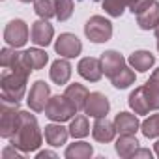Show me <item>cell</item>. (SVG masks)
<instances>
[{"mask_svg":"<svg viewBox=\"0 0 159 159\" xmlns=\"http://www.w3.org/2000/svg\"><path fill=\"white\" fill-rule=\"evenodd\" d=\"M114 127L120 135H135L140 127V122L135 114L129 112H118L114 118Z\"/></svg>","mask_w":159,"mask_h":159,"instance_id":"4fadbf2b","label":"cell"},{"mask_svg":"<svg viewBox=\"0 0 159 159\" xmlns=\"http://www.w3.org/2000/svg\"><path fill=\"white\" fill-rule=\"evenodd\" d=\"M109 109H111V103L107 96H103L101 92H92L84 105V112L92 118H105L109 114Z\"/></svg>","mask_w":159,"mask_h":159,"instance_id":"30bf717a","label":"cell"},{"mask_svg":"<svg viewBox=\"0 0 159 159\" xmlns=\"http://www.w3.org/2000/svg\"><path fill=\"white\" fill-rule=\"evenodd\" d=\"M23 56H25V60H26V64L30 66V69H32V71H38V69L45 67V64L49 62V54H47L45 51L38 49V47L25 51V52H23Z\"/></svg>","mask_w":159,"mask_h":159,"instance_id":"7402d4cb","label":"cell"},{"mask_svg":"<svg viewBox=\"0 0 159 159\" xmlns=\"http://www.w3.org/2000/svg\"><path fill=\"white\" fill-rule=\"evenodd\" d=\"M21 112L19 103H10L2 99V107H0V137L11 139L19 125H21Z\"/></svg>","mask_w":159,"mask_h":159,"instance_id":"277c9868","label":"cell"},{"mask_svg":"<svg viewBox=\"0 0 159 159\" xmlns=\"http://www.w3.org/2000/svg\"><path fill=\"white\" fill-rule=\"evenodd\" d=\"M52 36H54V28L47 19H39V21L32 23L30 38L38 47H47L52 41Z\"/></svg>","mask_w":159,"mask_h":159,"instance_id":"8fae6325","label":"cell"},{"mask_svg":"<svg viewBox=\"0 0 159 159\" xmlns=\"http://www.w3.org/2000/svg\"><path fill=\"white\" fill-rule=\"evenodd\" d=\"M99 60H101L103 73L111 79V83H112L114 88L124 90V88H127V86H131L135 83V71L127 66L125 58L120 52L105 51Z\"/></svg>","mask_w":159,"mask_h":159,"instance_id":"6da1fadb","label":"cell"},{"mask_svg":"<svg viewBox=\"0 0 159 159\" xmlns=\"http://www.w3.org/2000/svg\"><path fill=\"white\" fill-rule=\"evenodd\" d=\"M26 79L25 75L13 73V71H4L0 79V88H2V99L10 103H19L25 98L26 92Z\"/></svg>","mask_w":159,"mask_h":159,"instance_id":"3957f363","label":"cell"},{"mask_svg":"<svg viewBox=\"0 0 159 159\" xmlns=\"http://www.w3.org/2000/svg\"><path fill=\"white\" fill-rule=\"evenodd\" d=\"M71 77V64L67 58H58L51 66V81L56 84H66Z\"/></svg>","mask_w":159,"mask_h":159,"instance_id":"ac0fdd59","label":"cell"},{"mask_svg":"<svg viewBox=\"0 0 159 159\" xmlns=\"http://www.w3.org/2000/svg\"><path fill=\"white\" fill-rule=\"evenodd\" d=\"M10 142L19 148L23 153H30L36 152L41 146V131L38 125V120L34 114L23 111L21 112V125L17 129V133L10 139Z\"/></svg>","mask_w":159,"mask_h":159,"instance_id":"7a4b0ae2","label":"cell"},{"mask_svg":"<svg viewBox=\"0 0 159 159\" xmlns=\"http://www.w3.org/2000/svg\"><path fill=\"white\" fill-rule=\"evenodd\" d=\"M49 99H51V88H49V84L45 81H36L32 84L30 92H28V99H26L28 107L34 112H41V111H45Z\"/></svg>","mask_w":159,"mask_h":159,"instance_id":"ba28073f","label":"cell"},{"mask_svg":"<svg viewBox=\"0 0 159 159\" xmlns=\"http://www.w3.org/2000/svg\"><path fill=\"white\" fill-rule=\"evenodd\" d=\"M54 51H56L60 56H64V58H75V56L81 54L83 43H81V39H79L75 34L66 32V34H60V38L56 39Z\"/></svg>","mask_w":159,"mask_h":159,"instance_id":"9c48e42d","label":"cell"},{"mask_svg":"<svg viewBox=\"0 0 159 159\" xmlns=\"http://www.w3.org/2000/svg\"><path fill=\"white\" fill-rule=\"evenodd\" d=\"M77 114V107L66 96H52L45 107V116L52 122H67Z\"/></svg>","mask_w":159,"mask_h":159,"instance_id":"5b68a950","label":"cell"},{"mask_svg":"<svg viewBox=\"0 0 159 159\" xmlns=\"http://www.w3.org/2000/svg\"><path fill=\"white\" fill-rule=\"evenodd\" d=\"M4 41L10 45V47H23L26 41H28V26L23 19H13L6 25L4 28Z\"/></svg>","mask_w":159,"mask_h":159,"instance_id":"52a82bcc","label":"cell"},{"mask_svg":"<svg viewBox=\"0 0 159 159\" xmlns=\"http://www.w3.org/2000/svg\"><path fill=\"white\" fill-rule=\"evenodd\" d=\"M144 92H146L150 109L152 111H159V67L150 75L148 83L144 84Z\"/></svg>","mask_w":159,"mask_h":159,"instance_id":"d6986e66","label":"cell"},{"mask_svg":"<svg viewBox=\"0 0 159 159\" xmlns=\"http://www.w3.org/2000/svg\"><path fill=\"white\" fill-rule=\"evenodd\" d=\"M43 157H56V153L54 152H47V150L45 152H39L38 153V159H43Z\"/></svg>","mask_w":159,"mask_h":159,"instance_id":"d6a6232c","label":"cell"},{"mask_svg":"<svg viewBox=\"0 0 159 159\" xmlns=\"http://www.w3.org/2000/svg\"><path fill=\"white\" fill-rule=\"evenodd\" d=\"M84 34L94 43H105L112 38V23L101 15H92L84 25Z\"/></svg>","mask_w":159,"mask_h":159,"instance_id":"8992f818","label":"cell"},{"mask_svg":"<svg viewBox=\"0 0 159 159\" xmlns=\"http://www.w3.org/2000/svg\"><path fill=\"white\" fill-rule=\"evenodd\" d=\"M131 0H103V10L111 17H120L125 8H129Z\"/></svg>","mask_w":159,"mask_h":159,"instance_id":"83f0119b","label":"cell"},{"mask_svg":"<svg viewBox=\"0 0 159 159\" xmlns=\"http://www.w3.org/2000/svg\"><path fill=\"white\" fill-rule=\"evenodd\" d=\"M129 107L135 111V114H148L152 109H150V103H148V98H146V92H144V86H139L135 88L131 94H129V99H127Z\"/></svg>","mask_w":159,"mask_h":159,"instance_id":"ffe728a7","label":"cell"},{"mask_svg":"<svg viewBox=\"0 0 159 159\" xmlns=\"http://www.w3.org/2000/svg\"><path fill=\"white\" fill-rule=\"evenodd\" d=\"M67 129H69V135L73 139H84L90 133L88 118L86 116H75V118H71V124H69Z\"/></svg>","mask_w":159,"mask_h":159,"instance_id":"d4e9b609","label":"cell"},{"mask_svg":"<svg viewBox=\"0 0 159 159\" xmlns=\"http://www.w3.org/2000/svg\"><path fill=\"white\" fill-rule=\"evenodd\" d=\"M157 51H159V41H157Z\"/></svg>","mask_w":159,"mask_h":159,"instance_id":"8d00e7d4","label":"cell"},{"mask_svg":"<svg viewBox=\"0 0 159 159\" xmlns=\"http://www.w3.org/2000/svg\"><path fill=\"white\" fill-rule=\"evenodd\" d=\"M116 127L114 122H109L107 118H96V124L92 127V135L98 142H111L116 135Z\"/></svg>","mask_w":159,"mask_h":159,"instance_id":"5bb4252c","label":"cell"},{"mask_svg":"<svg viewBox=\"0 0 159 159\" xmlns=\"http://www.w3.org/2000/svg\"><path fill=\"white\" fill-rule=\"evenodd\" d=\"M153 64H155V56L150 51H135L129 56V66L140 73H146Z\"/></svg>","mask_w":159,"mask_h":159,"instance_id":"44dd1931","label":"cell"},{"mask_svg":"<svg viewBox=\"0 0 159 159\" xmlns=\"http://www.w3.org/2000/svg\"><path fill=\"white\" fill-rule=\"evenodd\" d=\"M73 15V0H56V19L67 21Z\"/></svg>","mask_w":159,"mask_h":159,"instance_id":"f1b7e54d","label":"cell"},{"mask_svg":"<svg viewBox=\"0 0 159 159\" xmlns=\"http://www.w3.org/2000/svg\"><path fill=\"white\" fill-rule=\"evenodd\" d=\"M133 157H150L152 159V152L150 150H144V148H137V152L133 153Z\"/></svg>","mask_w":159,"mask_h":159,"instance_id":"1f68e13d","label":"cell"},{"mask_svg":"<svg viewBox=\"0 0 159 159\" xmlns=\"http://www.w3.org/2000/svg\"><path fill=\"white\" fill-rule=\"evenodd\" d=\"M34 10L39 15V19H51L56 17V0H36Z\"/></svg>","mask_w":159,"mask_h":159,"instance_id":"484cf974","label":"cell"},{"mask_svg":"<svg viewBox=\"0 0 159 159\" xmlns=\"http://www.w3.org/2000/svg\"><path fill=\"white\" fill-rule=\"evenodd\" d=\"M137 148L139 140L135 139V135H120V139L116 140V152L120 157H133Z\"/></svg>","mask_w":159,"mask_h":159,"instance_id":"603a6c76","label":"cell"},{"mask_svg":"<svg viewBox=\"0 0 159 159\" xmlns=\"http://www.w3.org/2000/svg\"><path fill=\"white\" fill-rule=\"evenodd\" d=\"M67 137H69V129H66L60 122L58 124L45 125V140L52 148H58V146L66 144L67 142Z\"/></svg>","mask_w":159,"mask_h":159,"instance_id":"9a60e30c","label":"cell"},{"mask_svg":"<svg viewBox=\"0 0 159 159\" xmlns=\"http://www.w3.org/2000/svg\"><path fill=\"white\" fill-rule=\"evenodd\" d=\"M64 96L77 107V111H84V105H86V99L90 96V92L86 90V86L83 84H79V83H73L66 88Z\"/></svg>","mask_w":159,"mask_h":159,"instance_id":"2e32d148","label":"cell"},{"mask_svg":"<svg viewBox=\"0 0 159 159\" xmlns=\"http://www.w3.org/2000/svg\"><path fill=\"white\" fill-rule=\"evenodd\" d=\"M140 129H142V135L146 139H155L159 137V112L157 114H152L150 118H146L142 124H140Z\"/></svg>","mask_w":159,"mask_h":159,"instance_id":"4316f807","label":"cell"},{"mask_svg":"<svg viewBox=\"0 0 159 159\" xmlns=\"http://www.w3.org/2000/svg\"><path fill=\"white\" fill-rule=\"evenodd\" d=\"M155 39L159 41V25H157V28H155Z\"/></svg>","mask_w":159,"mask_h":159,"instance_id":"e575fe53","label":"cell"},{"mask_svg":"<svg viewBox=\"0 0 159 159\" xmlns=\"http://www.w3.org/2000/svg\"><path fill=\"white\" fill-rule=\"evenodd\" d=\"M92 153H94V148L88 142H73L66 148L67 159H88Z\"/></svg>","mask_w":159,"mask_h":159,"instance_id":"cb8c5ba5","label":"cell"},{"mask_svg":"<svg viewBox=\"0 0 159 159\" xmlns=\"http://www.w3.org/2000/svg\"><path fill=\"white\" fill-rule=\"evenodd\" d=\"M15 157H23V152L19 148H15L13 144L11 146H6L4 152H2V159H15Z\"/></svg>","mask_w":159,"mask_h":159,"instance_id":"4dcf8cb0","label":"cell"},{"mask_svg":"<svg viewBox=\"0 0 159 159\" xmlns=\"http://www.w3.org/2000/svg\"><path fill=\"white\" fill-rule=\"evenodd\" d=\"M137 25L142 30H155L159 25V2H153L148 10L137 15Z\"/></svg>","mask_w":159,"mask_h":159,"instance_id":"e0dca14e","label":"cell"},{"mask_svg":"<svg viewBox=\"0 0 159 159\" xmlns=\"http://www.w3.org/2000/svg\"><path fill=\"white\" fill-rule=\"evenodd\" d=\"M153 152H155V155H157V157H159V140H157V142H155V146H153Z\"/></svg>","mask_w":159,"mask_h":159,"instance_id":"836d02e7","label":"cell"},{"mask_svg":"<svg viewBox=\"0 0 159 159\" xmlns=\"http://www.w3.org/2000/svg\"><path fill=\"white\" fill-rule=\"evenodd\" d=\"M153 2H155V0H131V2H129V10H131L135 15H139V13H142L144 10H148Z\"/></svg>","mask_w":159,"mask_h":159,"instance_id":"f546056e","label":"cell"},{"mask_svg":"<svg viewBox=\"0 0 159 159\" xmlns=\"http://www.w3.org/2000/svg\"><path fill=\"white\" fill-rule=\"evenodd\" d=\"M21 2H25V4H28V2H36V0H21Z\"/></svg>","mask_w":159,"mask_h":159,"instance_id":"d590c367","label":"cell"},{"mask_svg":"<svg viewBox=\"0 0 159 159\" xmlns=\"http://www.w3.org/2000/svg\"><path fill=\"white\" fill-rule=\"evenodd\" d=\"M77 71H79V75H81L83 79H86V81H90V83H98L103 77L101 60H98L94 56L83 58L81 62H79V66H77Z\"/></svg>","mask_w":159,"mask_h":159,"instance_id":"7c38bea8","label":"cell"}]
</instances>
